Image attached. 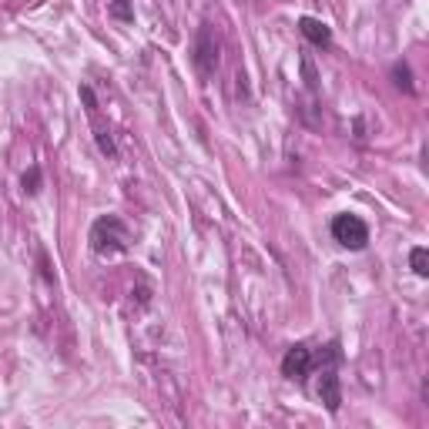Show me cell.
Masks as SVG:
<instances>
[{
  "instance_id": "obj_3",
  "label": "cell",
  "mask_w": 429,
  "mask_h": 429,
  "mask_svg": "<svg viewBox=\"0 0 429 429\" xmlns=\"http://www.w3.org/2000/svg\"><path fill=\"white\" fill-rule=\"evenodd\" d=\"M342 359L339 342H332V349L326 355V369H322V379H319V399L326 403L328 413H339L342 406V392H339V376H336V362Z\"/></svg>"
},
{
  "instance_id": "obj_5",
  "label": "cell",
  "mask_w": 429,
  "mask_h": 429,
  "mask_svg": "<svg viewBox=\"0 0 429 429\" xmlns=\"http://www.w3.org/2000/svg\"><path fill=\"white\" fill-rule=\"evenodd\" d=\"M195 64L202 67V74H212L218 67V44L212 40V30H202L198 34V44H195Z\"/></svg>"
},
{
  "instance_id": "obj_8",
  "label": "cell",
  "mask_w": 429,
  "mask_h": 429,
  "mask_svg": "<svg viewBox=\"0 0 429 429\" xmlns=\"http://www.w3.org/2000/svg\"><path fill=\"white\" fill-rule=\"evenodd\" d=\"M409 265H413V272H416L419 278H426V275H429V252L423 248V245L409 252Z\"/></svg>"
},
{
  "instance_id": "obj_7",
  "label": "cell",
  "mask_w": 429,
  "mask_h": 429,
  "mask_svg": "<svg viewBox=\"0 0 429 429\" xmlns=\"http://www.w3.org/2000/svg\"><path fill=\"white\" fill-rule=\"evenodd\" d=\"M392 84L399 91H406V94H413L416 91V84H413V71H409V64H392Z\"/></svg>"
},
{
  "instance_id": "obj_2",
  "label": "cell",
  "mask_w": 429,
  "mask_h": 429,
  "mask_svg": "<svg viewBox=\"0 0 429 429\" xmlns=\"http://www.w3.org/2000/svg\"><path fill=\"white\" fill-rule=\"evenodd\" d=\"M332 239L349 252H362L369 245V225L359 214H336L332 218Z\"/></svg>"
},
{
  "instance_id": "obj_4",
  "label": "cell",
  "mask_w": 429,
  "mask_h": 429,
  "mask_svg": "<svg viewBox=\"0 0 429 429\" xmlns=\"http://www.w3.org/2000/svg\"><path fill=\"white\" fill-rule=\"evenodd\" d=\"M312 369H316V355H312V349L305 342L292 345L289 353H285V359H282V376L295 379V382H305Z\"/></svg>"
},
{
  "instance_id": "obj_11",
  "label": "cell",
  "mask_w": 429,
  "mask_h": 429,
  "mask_svg": "<svg viewBox=\"0 0 429 429\" xmlns=\"http://www.w3.org/2000/svg\"><path fill=\"white\" fill-rule=\"evenodd\" d=\"M302 71H305V81H309V88H316V71H312V64L302 61Z\"/></svg>"
},
{
  "instance_id": "obj_1",
  "label": "cell",
  "mask_w": 429,
  "mask_h": 429,
  "mask_svg": "<svg viewBox=\"0 0 429 429\" xmlns=\"http://www.w3.org/2000/svg\"><path fill=\"white\" fill-rule=\"evenodd\" d=\"M127 241H131V231H127V225L121 222V218H114V214L98 218V222L91 225V248H94L98 255L125 252Z\"/></svg>"
},
{
  "instance_id": "obj_6",
  "label": "cell",
  "mask_w": 429,
  "mask_h": 429,
  "mask_svg": "<svg viewBox=\"0 0 429 429\" xmlns=\"http://www.w3.org/2000/svg\"><path fill=\"white\" fill-rule=\"evenodd\" d=\"M299 30H302V38L309 40V44H316V47H328V44H332L328 24H322L316 17H302V21H299Z\"/></svg>"
},
{
  "instance_id": "obj_10",
  "label": "cell",
  "mask_w": 429,
  "mask_h": 429,
  "mask_svg": "<svg viewBox=\"0 0 429 429\" xmlns=\"http://www.w3.org/2000/svg\"><path fill=\"white\" fill-rule=\"evenodd\" d=\"M111 13H114V17H121V21H135V11L127 7V0H114Z\"/></svg>"
},
{
  "instance_id": "obj_9",
  "label": "cell",
  "mask_w": 429,
  "mask_h": 429,
  "mask_svg": "<svg viewBox=\"0 0 429 429\" xmlns=\"http://www.w3.org/2000/svg\"><path fill=\"white\" fill-rule=\"evenodd\" d=\"M24 191L27 195H38L40 191V168H30L24 175Z\"/></svg>"
}]
</instances>
